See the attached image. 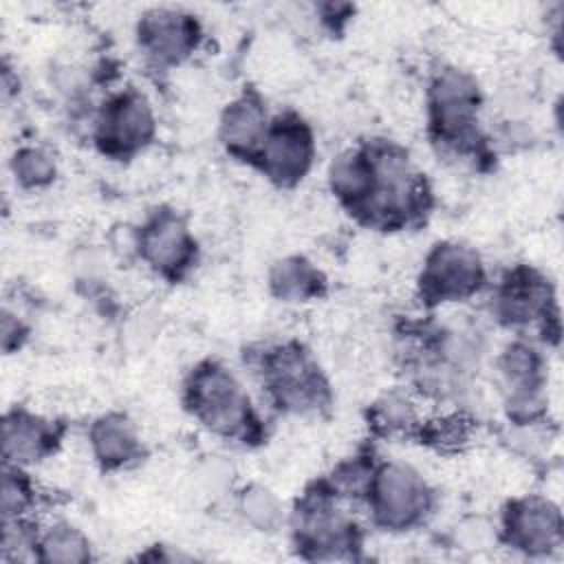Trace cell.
Here are the masks:
<instances>
[{
  "label": "cell",
  "mask_w": 564,
  "mask_h": 564,
  "mask_svg": "<svg viewBox=\"0 0 564 564\" xmlns=\"http://www.w3.org/2000/svg\"><path fill=\"white\" fill-rule=\"evenodd\" d=\"M372 156V181L361 207L352 214L359 223L394 231L419 223L430 209L425 174L416 170L408 150L394 141H368Z\"/></svg>",
  "instance_id": "cell-1"
},
{
  "label": "cell",
  "mask_w": 564,
  "mask_h": 564,
  "mask_svg": "<svg viewBox=\"0 0 564 564\" xmlns=\"http://www.w3.org/2000/svg\"><path fill=\"white\" fill-rule=\"evenodd\" d=\"M185 410L212 434L242 445L262 438V421L240 379L220 361L196 364L183 383Z\"/></svg>",
  "instance_id": "cell-2"
},
{
  "label": "cell",
  "mask_w": 564,
  "mask_h": 564,
  "mask_svg": "<svg viewBox=\"0 0 564 564\" xmlns=\"http://www.w3.org/2000/svg\"><path fill=\"white\" fill-rule=\"evenodd\" d=\"M256 368L271 405L284 414H322L333 403L326 375L300 341L267 346L256 355Z\"/></svg>",
  "instance_id": "cell-3"
},
{
  "label": "cell",
  "mask_w": 564,
  "mask_h": 564,
  "mask_svg": "<svg viewBox=\"0 0 564 564\" xmlns=\"http://www.w3.org/2000/svg\"><path fill=\"white\" fill-rule=\"evenodd\" d=\"M289 527L293 546L306 560L355 557L361 546V527L324 480L302 494L289 513Z\"/></svg>",
  "instance_id": "cell-4"
},
{
  "label": "cell",
  "mask_w": 564,
  "mask_h": 564,
  "mask_svg": "<svg viewBox=\"0 0 564 564\" xmlns=\"http://www.w3.org/2000/svg\"><path fill=\"white\" fill-rule=\"evenodd\" d=\"M482 93L478 82L456 66L434 70L427 86V123L434 143L456 154H476L480 148L478 115Z\"/></svg>",
  "instance_id": "cell-5"
},
{
  "label": "cell",
  "mask_w": 564,
  "mask_h": 564,
  "mask_svg": "<svg viewBox=\"0 0 564 564\" xmlns=\"http://www.w3.org/2000/svg\"><path fill=\"white\" fill-rule=\"evenodd\" d=\"M364 502L375 527L399 533L425 522L434 507V491L412 465L383 460L372 469Z\"/></svg>",
  "instance_id": "cell-6"
},
{
  "label": "cell",
  "mask_w": 564,
  "mask_h": 564,
  "mask_svg": "<svg viewBox=\"0 0 564 564\" xmlns=\"http://www.w3.org/2000/svg\"><path fill=\"white\" fill-rule=\"evenodd\" d=\"M487 282L480 253L458 240L432 245L419 275V297L425 306L463 302L474 297Z\"/></svg>",
  "instance_id": "cell-7"
},
{
  "label": "cell",
  "mask_w": 564,
  "mask_h": 564,
  "mask_svg": "<svg viewBox=\"0 0 564 564\" xmlns=\"http://www.w3.org/2000/svg\"><path fill=\"white\" fill-rule=\"evenodd\" d=\"M154 134V108L137 88H123L110 95L95 115V145L110 159H130L139 154L152 143Z\"/></svg>",
  "instance_id": "cell-8"
},
{
  "label": "cell",
  "mask_w": 564,
  "mask_h": 564,
  "mask_svg": "<svg viewBox=\"0 0 564 564\" xmlns=\"http://www.w3.org/2000/svg\"><path fill=\"white\" fill-rule=\"evenodd\" d=\"M139 258L167 282H181L198 260V242L187 220L170 207H156L134 234Z\"/></svg>",
  "instance_id": "cell-9"
},
{
  "label": "cell",
  "mask_w": 564,
  "mask_h": 564,
  "mask_svg": "<svg viewBox=\"0 0 564 564\" xmlns=\"http://www.w3.org/2000/svg\"><path fill=\"white\" fill-rule=\"evenodd\" d=\"M313 161V128L297 112H282L271 117L253 167H258L278 187H293L311 172Z\"/></svg>",
  "instance_id": "cell-10"
},
{
  "label": "cell",
  "mask_w": 564,
  "mask_h": 564,
  "mask_svg": "<svg viewBox=\"0 0 564 564\" xmlns=\"http://www.w3.org/2000/svg\"><path fill=\"white\" fill-rule=\"evenodd\" d=\"M491 313L509 328L540 326L546 333L549 322L557 324V306L549 280L527 264L502 275L491 295Z\"/></svg>",
  "instance_id": "cell-11"
},
{
  "label": "cell",
  "mask_w": 564,
  "mask_h": 564,
  "mask_svg": "<svg viewBox=\"0 0 564 564\" xmlns=\"http://www.w3.org/2000/svg\"><path fill=\"white\" fill-rule=\"evenodd\" d=\"M203 40L200 22L178 7H152L139 15L137 44L156 66H178L187 62Z\"/></svg>",
  "instance_id": "cell-12"
},
{
  "label": "cell",
  "mask_w": 564,
  "mask_h": 564,
  "mask_svg": "<svg viewBox=\"0 0 564 564\" xmlns=\"http://www.w3.org/2000/svg\"><path fill=\"white\" fill-rule=\"evenodd\" d=\"M500 540L529 557L549 555L562 546L560 507L542 496L513 498L502 509Z\"/></svg>",
  "instance_id": "cell-13"
},
{
  "label": "cell",
  "mask_w": 564,
  "mask_h": 564,
  "mask_svg": "<svg viewBox=\"0 0 564 564\" xmlns=\"http://www.w3.org/2000/svg\"><path fill=\"white\" fill-rule=\"evenodd\" d=\"M66 425L42 416L24 405H15L2 416V458L4 465L31 467L53 456L64 438Z\"/></svg>",
  "instance_id": "cell-14"
},
{
  "label": "cell",
  "mask_w": 564,
  "mask_h": 564,
  "mask_svg": "<svg viewBox=\"0 0 564 564\" xmlns=\"http://www.w3.org/2000/svg\"><path fill=\"white\" fill-rule=\"evenodd\" d=\"M269 123L271 117L264 99L253 88H245L223 108L218 119V139L229 156L253 165Z\"/></svg>",
  "instance_id": "cell-15"
},
{
  "label": "cell",
  "mask_w": 564,
  "mask_h": 564,
  "mask_svg": "<svg viewBox=\"0 0 564 564\" xmlns=\"http://www.w3.org/2000/svg\"><path fill=\"white\" fill-rule=\"evenodd\" d=\"M88 447L104 471L132 467L145 454L137 423L117 410L97 416L88 425Z\"/></svg>",
  "instance_id": "cell-16"
},
{
  "label": "cell",
  "mask_w": 564,
  "mask_h": 564,
  "mask_svg": "<svg viewBox=\"0 0 564 564\" xmlns=\"http://www.w3.org/2000/svg\"><path fill=\"white\" fill-rule=\"evenodd\" d=\"M326 181L330 194L352 216L361 207L372 181V156L368 141L337 154L328 165Z\"/></svg>",
  "instance_id": "cell-17"
},
{
  "label": "cell",
  "mask_w": 564,
  "mask_h": 564,
  "mask_svg": "<svg viewBox=\"0 0 564 564\" xmlns=\"http://www.w3.org/2000/svg\"><path fill=\"white\" fill-rule=\"evenodd\" d=\"M368 430L379 438H416L423 416L416 399L408 390H388L377 397L366 412Z\"/></svg>",
  "instance_id": "cell-18"
},
{
  "label": "cell",
  "mask_w": 564,
  "mask_h": 564,
  "mask_svg": "<svg viewBox=\"0 0 564 564\" xmlns=\"http://www.w3.org/2000/svg\"><path fill=\"white\" fill-rule=\"evenodd\" d=\"M269 291L280 302H311L326 293V278L308 258L284 256L269 269Z\"/></svg>",
  "instance_id": "cell-19"
},
{
  "label": "cell",
  "mask_w": 564,
  "mask_h": 564,
  "mask_svg": "<svg viewBox=\"0 0 564 564\" xmlns=\"http://www.w3.org/2000/svg\"><path fill=\"white\" fill-rule=\"evenodd\" d=\"M35 560L46 564H84L93 560L88 535L68 520H53L37 529Z\"/></svg>",
  "instance_id": "cell-20"
},
{
  "label": "cell",
  "mask_w": 564,
  "mask_h": 564,
  "mask_svg": "<svg viewBox=\"0 0 564 564\" xmlns=\"http://www.w3.org/2000/svg\"><path fill=\"white\" fill-rule=\"evenodd\" d=\"M238 516L260 533H275L286 522L282 500L262 482H249L236 494Z\"/></svg>",
  "instance_id": "cell-21"
},
{
  "label": "cell",
  "mask_w": 564,
  "mask_h": 564,
  "mask_svg": "<svg viewBox=\"0 0 564 564\" xmlns=\"http://www.w3.org/2000/svg\"><path fill=\"white\" fill-rule=\"evenodd\" d=\"M9 170L22 189H44L57 178V161L42 145H20L11 154Z\"/></svg>",
  "instance_id": "cell-22"
},
{
  "label": "cell",
  "mask_w": 564,
  "mask_h": 564,
  "mask_svg": "<svg viewBox=\"0 0 564 564\" xmlns=\"http://www.w3.org/2000/svg\"><path fill=\"white\" fill-rule=\"evenodd\" d=\"M37 500L35 485L24 467L4 465L2 467V494L0 511L2 520H22L29 518Z\"/></svg>",
  "instance_id": "cell-23"
},
{
  "label": "cell",
  "mask_w": 564,
  "mask_h": 564,
  "mask_svg": "<svg viewBox=\"0 0 564 564\" xmlns=\"http://www.w3.org/2000/svg\"><path fill=\"white\" fill-rule=\"evenodd\" d=\"M0 335H2V350L7 355H11L13 350H18L26 337H29V326L18 317V313H13L11 308H2V322H0Z\"/></svg>",
  "instance_id": "cell-24"
}]
</instances>
